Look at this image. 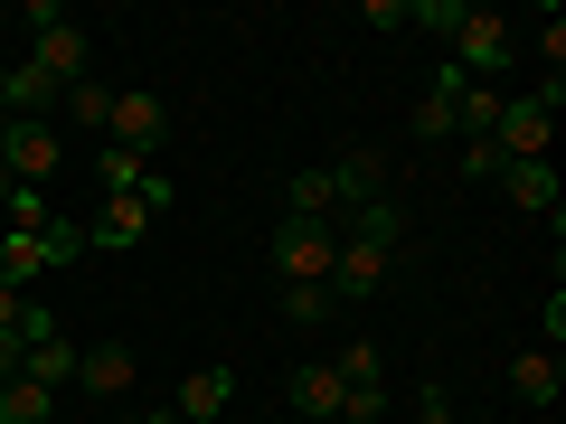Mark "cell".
<instances>
[{"label": "cell", "mask_w": 566, "mask_h": 424, "mask_svg": "<svg viewBox=\"0 0 566 424\" xmlns=\"http://www.w3.org/2000/svg\"><path fill=\"white\" fill-rule=\"evenodd\" d=\"M557 85H528V95H510L501 104V123H491V151H501V161H547V141H557Z\"/></svg>", "instance_id": "6da1fadb"}, {"label": "cell", "mask_w": 566, "mask_h": 424, "mask_svg": "<svg viewBox=\"0 0 566 424\" xmlns=\"http://www.w3.org/2000/svg\"><path fill=\"white\" fill-rule=\"evenodd\" d=\"M66 170V132L57 123H10L0 114V180L10 189H48Z\"/></svg>", "instance_id": "7a4b0ae2"}, {"label": "cell", "mask_w": 566, "mask_h": 424, "mask_svg": "<svg viewBox=\"0 0 566 424\" xmlns=\"http://www.w3.org/2000/svg\"><path fill=\"white\" fill-rule=\"evenodd\" d=\"M520 57V29L501 20V10H463L453 20V76H472V85H501V66Z\"/></svg>", "instance_id": "3957f363"}, {"label": "cell", "mask_w": 566, "mask_h": 424, "mask_svg": "<svg viewBox=\"0 0 566 424\" xmlns=\"http://www.w3.org/2000/svg\"><path fill=\"white\" fill-rule=\"evenodd\" d=\"M85 255V236H76V226H48V236H20V226H0V283H20V293H29V283H39V274H57V264H76Z\"/></svg>", "instance_id": "277c9868"}, {"label": "cell", "mask_w": 566, "mask_h": 424, "mask_svg": "<svg viewBox=\"0 0 566 424\" xmlns=\"http://www.w3.org/2000/svg\"><path fill=\"white\" fill-rule=\"evenodd\" d=\"M264 255H274V274H283V283H331V255H340V226H303V218H283Z\"/></svg>", "instance_id": "5b68a950"}, {"label": "cell", "mask_w": 566, "mask_h": 424, "mask_svg": "<svg viewBox=\"0 0 566 424\" xmlns=\"http://www.w3.org/2000/svg\"><path fill=\"white\" fill-rule=\"evenodd\" d=\"M39 76H57V85H85L95 76V39H85L76 20H48V29H29V47H20Z\"/></svg>", "instance_id": "8992f818"}, {"label": "cell", "mask_w": 566, "mask_h": 424, "mask_svg": "<svg viewBox=\"0 0 566 424\" xmlns=\"http://www.w3.org/2000/svg\"><path fill=\"white\" fill-rule=\"evenodd\" d=\"M133 386H142V359H133L123 340L76 349V396H95V405H133Z\"/></svg>", "instance_id": "52a82bcc"}, {"label": "cell", "mask_w": 566, "mask_h": 424, "mask_svg": "<svg viewBox=\"0 0 566 424\" xmlns=\"http://www.w3.org/2000/svg\"><path fill=\"white\" fill-rule=\"evenodd\" d=\"M104 141H123V151H142V161H151V151L170 141V104L151 95V85H123V95H114V123H104Z\"/></svg>", "instance_id": "ba28073f"}, {"label": "cell", "mask_w": 566, "mask_h": 424, "mask_svg": "<svg viewBox=\"0 0 566 424\" xmlns=\"http://www.w3.org/2000/svg\"><path fill=\"white\" fill-rule=\"evenodd\" d=\"M283 405H293L303 424H340L349 415V386H340V368H331V359H303L293 378H283Z\"/></svg>", "instance_id": "9c48e42d"}, {"label": "cell", "mask_w": 566, "mask_h": 424, "mask_svg": "<svg viewBox=\"0 0 566 424\" xmlns=\"http://www.w3.org/2000/svg\"><path fill=\"white\" fill-rule=\"evenodd\" d=\"M227 405H237V368L208 359V368H189V378H180V396H170V424H218Z\"/></svg>", "instance_id": "30bf717a"}, {"label": "cell", "mask_w": 566, "mask_h": 424, "mask_svg": "<svg viewBox=\"0 0 566 424\" xmlns=\"http://www.w3.org/2000/svg\"><path fill=\"white\" fill-rule=\"evenodd\" d=\"M57 95H66L57 76H39L29 57H10V76H0V114L10 123H57Z\"/></svg>", "instance_id": "8fae6325"}, {"label": "cell", "mask_w": 566, "mask_h": 424, "mask_svg": "<svg viewBox=\"0 0 566 424\" xmlns=\"http://www.w3.org/2000/svg\"><path fill=\"white\" fill-rule=\"evenodd\" d=\"M104 123H114V85H104V76H85V85H66V95H57V132L104 141Z\"/></svg>", "instance_id": "7c38bea8"}, {"label": "cell", "mask_w": 566, "mask_h": 424, "mask_svg": "<svg viewBox=\"0 0 566 424\" xmlns=\"http://www.w3.org/2000/svg\"><path fill=\"white\" fill-rule=\"evenodd\" d=\"M501 199L528 208V218H557L566 189H557V170H547V161H510V170H501Z\"/></svg>", "instance_id": "4fadbf2b"}, {"label": "cell", "mask_w": 566, "mask_h": 424, "mask_svg": "<svg viewBox=\"0 0 566 424\" xmlns=\"http://www.w3.org/2000/svg\"><path fill=\"white\" fill-rule=\"evenodd\" d=\"M510 396L520 405H557L566 396V359L557 349H520V359H510Z\"/></svg>", "instance_id": "5bb4252c"}, {"label": "cell", "mask_w": 566, "mask_h": 424, "mask_svg": "<svg viewBox=\"0 0 566 424\" xmlns=\"http://www.w3.org/2000/svg\"><path fill=\"white\" fill-rule=\"evenodd\" d=\"M142 180H151V161H142V151H123V141H95V189H104V199H133Z\"/></svg>", "instance_id": "9a60e30c"}, {"label": "cell", "mask_w": 566, "mask_h": 424, "mask_svg": "<svg viewBox=\"0 0 566 424\" xmlns=\"http://www.w3.org/2000/svg\"><path fill=\"white\" fill-rule=\"evenodd\" d=\"M151 226H161V218H151L142 199H104V218H95V236H85V245H142Z\"/></svg>", "instance_id": "2e32d148"}, {"label": "cell", "mask_w": 566, "mask_h": 424, "mask_svg": "<svg viewBox=\"0 0 566 424\" xmlns=\"http://www.w3.org/2000/svg\"><path fill=\"white\" fill-rule=\"evenodd\" d=\"M57 415H66V396H48V386H29V378L0 386V424H57Z\"/></svg>", "instance_id": "e0dca14e"}, {"label": "cell", "mask_w": 566, "mask_h": 424, "mask_svg": "<svg viewBox=\"0 0 566 424\" xmlns=\"http://www.w3.org/2000/svg\"><path fill=\"white\" fill-rule=\"evenodd\" d=\"M331 180H340V208H359V199H387V151H349V161L331 170Z\"/></svg>", "instance_id": "ac0fdd59"}, {"label": "cell", "mask_w": 566, "mask_h": 424, "mask_svg": "<svg viewBox=\"0 0 566 424\" xmlns=\"http://www.w3.org/2000/svg\"><path fill=\"white\" fill-rule=\"evenodd\" d=\"M453 95H463V76L444 66V76L424 85V104H416V141H444V132H453Z\"/></svg>", "instance_id": "d6986e66"}, {"label": "cell", "mask_w": 566, "mask_h": 424, "mask_svg": "<svg viewBox=\"0 0 566 424\" xmlns=\"http://www.w3.org/2000/svg\"><path fill=\"white\" fill-rule=\"evenodd\" d=\"M283 321H293V330H322V321H340L331 283H283Z\"/></svg>", "instance_id": "ffe728a7"}, {"label": "cell", "mask_w": 566, "mask_h": 424, "mask_svg": "<svg viewBox=\"0 0 566 424\" xmlns=\"http://www.w3.org/2000/svg\"><path fill=\"white\" fill-rule=\"evenodd\" d=\"M0 226H20V236H48V226H57L48 189H0Z\"/></svg>", "instance_id": "44dd1931"}, {"label": "cell", "mask_w": 566, "mask_h": 424, "mask_svg": "<svg viewBox=\"0 0 566 424\" xmlns=\"http://www.w3.org/2000/svg\"><path fill=\"white\" fill-rule=\"evenodd\" d=\"M340 386H387V368H378V340H340Z\"/></svg>", "instance_id": "7402d4cb"}, {"label": "cell", "mask_w": 566, "mask_h": 424, "mask_svg": "<svg viewBox=\"0 0 566 424\" xmlns=\"http://www.w3.org/2000/svg\"><path fill=\"white\" fill-rule=\"evenodd\" d=\"M528 47H538L547 85H557V66H566V20H557V10H547V20H538V39H528Z\"/></svg>", "instance_id": "603a6c76"}, {"label": "cell", "mask_w": 566, "mask_h": 424, "mask_svg": "<svg viewBox=\"0 0 566 424\" xmlns=\"http://www.w3.org/2000/svg\"><path fill=\"white\" fill-rule=\"evenodd\" d=\"M501 170H510V161L491 151V141H463V180H491V189H501Z\"/></svg>", "instance_id": "cb8c5ba5"}, {"label": "cell", "mask_w": 566, "mask_h": 424, "mask_svg": "<svg viewBox=\"0 0 566 424\" xmlns=\"http://www.w3.org/2000/svg\"><path fill=\"white\" fill-rule=\"evenodd\" d=\"M406 424H463V415H453V396H444V386H424V396H416V415H406Z\"/></svg>", "instance_id": "d4e9b609"}, {"label": "cell", "mask_w": 566, "mask_h": 424, "mask_svg": "<svg viewBox=\"0 0 566 424\" xmlns=\"http://www.w3.org/2000/svg\"><path fill=\"white\" fill-rule=\"evenodd\" d=\"M20 311H29V293H20V283H0V330H20Z\"/></svg>", "instance_id": "484cf974"}, {"label": "cell", "mask_w": 566, "mask_h": 424, "mask_svg": "<svg viewBox=\"0 0 566 424\" xmlns=\"http://www.w3.org/2000/svg\"><path fill=\"white\" fill-rule=\"evenodd\" d=\"M20 349H29V340H20V330H0V386L20 378Z\"/></svg>", "instance_id": "4316f807"}, {"label": "cell", "mask_w": 566, "mask_h": 424, "mask_svg": "<svg viewBox=\"0 0 566 424\" xmlns=\"http://www.w3.org/2000/svg\"><path fill=\"white\" fill-rule=\"evenodd\" d=\"M123 424H151V405H123Z\"/></svg>", "instance_id": "83f0119b"}, {"label": "cell", "mask_w": 566, "mask_h": 424, "mask_svg": "<svg viewBox=\"0 0 566 424\" xmlns=\"http://www.w3.org/2000/svg\"><path fill=\"white\" fill-rule=\"evenodd\" d=\"M151 424H170V405H151Z\"/></svg>", "instance_id": "f1b7e54d"}, {"label": "cell", "mask_w": 566, "mask_h": 424, "mask_svg": "<svg viewBox=\"0 0 566 424\" xmlns=\"http://www.w3.org/2000/svg\"><path fill=\"white\" fill-rule=\"evenodd\" d=\"M0 76H10V57H0Z\"/></svg>", "instance_id": "f546056e"}, {"label": "cell", "mask_w": 566, "mask_h": 424, "mask_svg": "<svg viewBox=\"0 0 566 424\" xmlns=\"http://www.w3.org/2000/svg\"><path fill=\"white\" fill-rule=\"evenodd\" d=\"M0 39H10V20H0Z\"/></svg>", "instance_id": "4dcf8cb0"}, {"label": "cell", "mask_w": 566, "mask_h": 424, "mask_svg": "<svg viewBox=\"0 0 566 424\" xmlns=\"http://www.w3.org/2000/svg\"><path fill=\"white\" fill-rule=\"evenodd\" d=\"M57 424H76V415H57Z\"/></svg>", "instance_id": "1f68e13d"}, {"label": "cell", "mask_w": 566, "mask_h": 424, "mask_svg": "<svg viewBox=\"0 0 566 424\" xmlns=\"http://www.w3.org/2000/svg\"><path fill=\"white\" fill-rule=\"evenodd\" d=\"M0 189H10V180H0Z\"/></svg>", "instance_id": "d6a6232c"}]
</instances>
